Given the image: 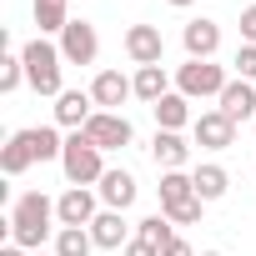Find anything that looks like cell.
I'll list each match as a JSON object with an SVG mask.
<instances>
[{"mask_svg": "<svg viewBox=\"0 0 256 256\" xmlns=\"http://www.w3.org/2000/svg\"><path fill=\"white\" fill-rule=\"evenodd\" d=\"M50 216H56V201L46 191L16 196V206H10V241L16 246H40L50 236Z\"/></svg>", "mask_w": 256, "mask_h": 256, "instance_id": "obj_1", "label": "cell"}, {"mask_svg": "<svg viewBox=\"0 0 256 256\" xmlns=\"http://www.w3.org/2000/svg\"><path fill=\"white\" fill-rule=\"evenodd\" d=\"M20 60H26V80H30V90L36 96H66L60 90V50L46 40V36H36L26 50H20Z\"/></svg>", "mask_w": 256, "mask_h": 256, "instance_id": "obj_2", "label": "cell"}, {"mask_svg": "<svg viewBox=\"0 0 256 256\" xmlns=\"http://www.w3.org/2000/svg\"><path fill=\"white\" fill-rule=\"evenodd\" d=\"M201 196H196V181L186 171H166L161 176V216H171L176 226H196L201 221Z\"/></svg>", "mask_w": 256, "mask_h": 256, "instance_id": "obj_3", "label": "cell"}, {"mask_svg": "<svg viewBox=\"0 0 256 256\" xmlns=\"http://www.w3.org/2000/svg\"><path fill=\"white\" fill-rule=\"evenodd\" d=\"M60 166H66V181H70V186H96V181L106 176V166H100V146H96L86 131H70V136H66V156H60Z\"/></svg>", "mask_w": 256, "mask_h": 256, "instance_id": "obj_4", "label": "cell"}, {"mask_svg": "<svg viewBox=\"0 0 256 256\" xmlns=\"http://www.w3.org/2000/svg\"><path fill=\"white\" fill-rule=\"evenodd\" d=\"M231 80H226V70L221 66H211V60H186L181 70H176V90L186 96V100H206V96H216L221 100V90H226Z\"/></svg>", "mask_w": 256, "mask_h": 256, "instance_id": "obj_5", "label": "cell"}, {"mask_svg": "<svg viewBox=\"0 0 256 256\" xmlns=\"http://www.w3.org/2000/svg\"><path fill=\"white\" fill-rule=\"evenodd\" d=\"M86 136H90L100 151H126V146L136 141L131 120H126L120 110H96V116H90V126H86Z\"/></svg>", "mask_w": 256, "mask_h": 256, "instance_id": "obj_6", "label": "cell"}, {"mask_svg": "<svg viewBox=\"0 0 256 256\" xmlns=\"http://www.w3.org/2000/svg\"><path fill=\"white\" fill-rule=\"evenodd\" d=\"M60 56H66L70 66H90V60L100 56V40H96V26H90V20H70V26L60 30Z\"/></svg>", "mask_w": 256, "mask_h": 256, "instance_id": "obj_7", "label": "cell"}, {"mask_svg": "<svg viewBox=\"0 0 256 256\" xmlns=\"http://www.w3.org/2000/svg\"><path fill=\"white\" fill-rule=\"evenodd\" d=\"M191 131H196V146H206V151H226V146H236V120H231L226 110H201Z\"/></svg>", "mask_w": 256, "mask_h": 256, "instance_id": "obj_8", "label": "cell"}, {"mask_svg": "<svg viewBox=\"0 0 256 256\" xmlns=\"http://www.w3.org/2000/svg\"><path fill=\"white\" fill-rule=\"evenodd\" d=\"M131 96H136V80H126L120 70H100V76L90 80V100H96V110H120Z\"/></svg>", "mask_w": 256, "mask_h": 256, "instance_id": "obj_9", "label": "cell"}, {"mask_svg": "<svg viewBox=\"0 0 256 256\" xmlns=\"http://www.w3.org/2000/svg\"><path fill=\"white\" fill-rule=\"evenodd\" d=\"M126 56H131L136 66H161L166 36H161L156 26H131V30H126Z\"/></svg>", "mask_w": 256, "mask_h": 256, "instance_id": "obj_10", "label": "cell"}, {"mask_svg": "<svg viewBox=\"0 0 256 256\" xmlns=\"http://www.w3.org/2000/svg\"><path fill=\"white\" fill-rule=\"evenodd\" d=\"M100 211H96V196L86 191V186H70L60 201H56V221L60 226H90Z\"/></svg>", "mask_w": 256, "mask_h": 256, "instance_id": "obj_11", "label": "cell"}, {"mask_svg": "<svg viewBox=\"0 0 256 256\" xmlns=\"http://www.w3.org/2000/svg\"><path fill=\"white\" fill-rule=\"evenodd\" d=\"M90 241H96L100 251H126V246H131V226H126L120 211H100V216L90 221Z\"/></svg>", "mask_w": 256, "mask_h": 256, "instance_id": "obj_12", "label": "cell"}, {"mask_svg": "<svg viewBox=\"0 0 256 256\" xmlns=\"http://www.w3.org/2000/svg\"><path fill=\"white\" fill-rule=\"evenodd\" d=\"M90 116H96V100H90V90H66V96H56V126L86 131V126H90Z\"/></svg>", "mask_w": 256, "mask_h": 256, "instance_id": "obj_13", "label": "cell"}, {"mask_svg": "<svg viewBox=\"0 0 256 256\" xmlns=\"http://www.w3.org/2000/svg\"><path fill=\"white\" fill-rule=\"evenodd\" d=\"M181 46H186L191 60H211V56L221 50V26H216V20H191V26L181 30Z\"/></svg>", "mask_w": 256, "mask_h": 256, "instance_id": "obj_14", "label": "cell"}, {"mask_svg": "<svg viewBox=\"0 0 256 256\" xmlns=\"http://www.w3.org/2000/svg\"><path fill=\"white\" fill-rule=\"evenodd\" d=\"M216 110H226L231 120H256V86L236 76V80L221 90V106H216Z\"/></svg>", "mask_w": 256, "mask_h": 256, "instance_id": "obj_15", "label": "cell"}, {"mask_svg": "<svg viewBox=\"0 0 256 256\" xmlns=\"http://www.w3.org/2000/svg\"><path fill=\"white\" fill-rule=\"evenodd\" d=\"M96 191H100L106 211H126V206L136 201V176H131V171H106Z\"/></svg>", "mask_w": 256, "mask_h": 256, "instance_id": "obj_16", "label": "cell"}, {"mask_svg": "<svg viewBox=\"0 0 256 256\" xmlns=\"http://www.w3.org/2000/svg\"><path fill=\"white\" fill-rule=\"evenodd\" d=\"M151 156H156V166H161V171H181V166L191 161V146L181 141V131H156Z\"/></svg>", "mask_w": 256, "mask_h": 256, "instance_id": "obj_17", "label": "cell"}, {"mask_svg": "<svg viewBox=\"0 0 256 256\" xmlns=\"http://www.w3.org/2000/svg\"><path fill=\"white\" fill-rule=\"evenodd\" d=\"M151 110H156V126H161V131H181V126H196V120H191V100H186L181 90L161 96Z\"/></svg>", "mask_w": 256, "mask_h": 256, "instance_id": "obj_18", "label": "cell"}, {"mask_svg": "<svg viewBox=\"0 0 256 256\" xmlns=\"http://www.w3.org/2000/svg\"><path fill=\"white\" fill-rule=\"evenodd\" d=\"M36 26L40 36H60L70 26V0H36Z\"/></svg>", "mask_w": 256, "mask_h": 256, "instance_id": "obj_19", "label": "cell"}, {"mask_svg": "<svg viewBox=\"0 0 256 256\" xmlns=\"http://www.w3.org/2000/svg\"><path fill=\"white\" fill-rule=\"evenodd\" d=\"M26 141H30L36 161H60V156H66V141H60V131H56V126H30V131H26Z\"/></svg>", "mask_w": 256, "mask_h": 256, "instance_id": "obj_20", "label": "cell"}, {"mask_svg": "<svg viewBox=\"0 0 256 256\" xmlns=\"http://www.w3.org/2000/svg\"><path fill=\"white\" fill-rule=\"evenodd\" d=\"M30 161H36V151H30L26 131H16V136L6 141V151H0V171H6V176H20V171H30Z\"/></svg>", "mask_w": 256, "mask_h": 256, "instance_id": "obj_21", "label": "cell"}, {"mask_svg": "<svg viewBox=\"0 0 256 256\" xmlns=\"http://www.w3.org/2000/svg\"><path fill=\"white\" fill-rule=\"evenodd\" d=\"M136 96H141L146 106H156L161 96H171V80H166V70H161V66H141V70H136Z\"/></svg>", "mask_w": 256, "mask_h": 256, "instance_id": "obj_22", "label": "cell"}, {"mask_svg": "<svg viewBox=\"0 0 256 256\" xmlns=\"http://www.w3.org/2000/svg\"><path fill=\"white\" fill-rule=\"evenodd\" d=\"M191 181H196V196H201V201H221L226 186H231V176H226L221 166H196Z\"/></svg>", "mask_w": 256, "mask_h": 256, "instance_id": "obj_23", "label": "cell"}, {"mask_svg": "<svg viewBox=\"0 0 256 256\" xmlns=\"http://www.w3.org/2000/svg\"><path fill=\"white\" fill-rule=\"evenodd\" d=\"M176 221L171 216H146L141 226H136V241H146V246H156V251H166L171 241H176V231H171Z\"/></svg>", "mask_w": 256, "mask_h": 256, "instance_id": "obj_24", "label": "cell"}, {"mask_svg": "<svg viewBox=\"0 0 256 256\" xmlns=\"http://www.w3.org/2000/svg\"><path fill=\"white\" fill-rule=\"evenodd\" d=\"M90 226H60L56 231V256H90Z\"/></svg>", "mask_w": 256, "mask_h": 256, "instance_id": "obj_25", "label": "cell"}, {"mask_svg": "<svg viewBox=\"0 0 256 256\" xmlns=\"http://www.w3.org/2000/svg\"><path fill=\"white\" fill-rule=\"evenodd\" d=\"M20 80H26V60H20V56H0V90L16 96Z\"/></svg>", "mask_w": 256, "mask_h": 256, "instance_id": "obj_26", "label": "cell"}, {"mask_svg": "<svg viewBox=\"0 0 256 256\" xmlns=\"http://www.w3.org/2000/svg\"><path fill=\"white\" fill-rule=\"evenodd\" d=\"M236 76L241 80H256V46H241L236 50Z\"/></svg>", "mask_w": 256, "mask_h": 256, "instance_id": "obj_27", "label": "cell"}, {"mask_svg": "<svg viewBox=\"0 0 256 256\" xmlns=\"http://www.w3.org/2000/svg\"><path fill=\"white\" fill-rule=\"evenodd\" d=\"M241 40H246V46H256V6H246V10H241Z\"/></svg>", "mask_w": 256, "mask_h": 256, "instance_id": "obj_28", "label": "cell"}, {"mask_svg": "<svg viewBox=\"0 0 256 256\" xmlns=\"http://www.w3.org/2000/svg\"><path fill=\"white\" fill-rule=\"evenodd\" d=\"M161 256H196V251H191V241H181V236H176V241H171Z\"/></svg>", "mask_w": 256, "mask_h": 256, "instance_id": "obj_29", "label": "cell"}, {"mask_svg": "<svg viewBox=\"0 0 256 256\" xmlns=\"http://www.w3.org/2000/svg\"><path fill=\"white\" fill-rule=\"evenodd\" d=\"M126 256H161L156 246H146V241H131V246H126Z\"/></svg>", "mask_w": 256, "mask_h": 256, "instance_id": "obj_30", "label": "cell"}, {"mask_svg": "<svg viewBox=\"0 0 256 256\" xmlns=\"http://www.w3.org/2000/svg\"><path fill=\"white\" fill-rule=\"evenodd\" d=\"M20 251H26V246H16V241H10V246H0V256H20Z\"/></svg>", "mask_w": 256, "mask_h": 256, "instance_id": "obj_31", "label": "cell"}, {"mask_svg": "<svg viewBox=\"0 0 256 256\" xmlns=\"http://www.w3.org/2000/svg\"><path fill=\"white\" fill-rule=\"evenodd\" d=\"M201 256H226V251H201Z\"/></svg>", "mask_w": 256, "mask_h": 256, "instance_id": "obj_32", "label": "cell"}, {"mask_svg": "<svg viewBox=\"0 0 256 256\" xmlns=\"http://www.w3.org/2000/svg\"><path fill=\"white\" fill-rule=\"evenodd\" d=\"M171 6H191V0H171Z\"/></svg>", "mask_w": 256, "mask_h": 256, "instance_id": "obj_33", "label": "cell"}, {"mask_svg": "<svg viewBox=\"0 0 256 256\" xmlns=\"http://www.w3.org/2000/svg\"><path fill=\"white\" fill-rule=\"evenodd\" d=\"M251 126H256V120H251Z\"/></svg>", "mask_w": 256, "mask_h": 256, "instance_id": "obj_34", "label": "cell"}]
</instances>
